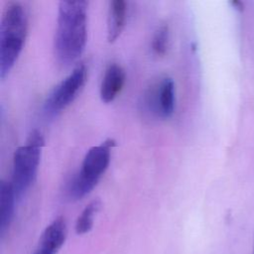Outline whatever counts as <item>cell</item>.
Masks as SVG:
<instances>
[{"label": "cell", "instance_id": "cell-1", "mask_svg": "<svg viewBox=\"0 0 254 254\" xmlns=\"http://www.w3.org/2000/svg\"><path fill=\"white\" fill-rule=\"evenodd\" d=\"M88 2L61 1L58 7L54 51L64 65L74 63L83 53L87 42Z\"/></svg>", "mask_w": 254, "mask_h": 254}, {"label": "cell", "instance_id": "cell-2", "mask_svg": "<svg viewBox=\"0 0 254 254\" xmlns=\"http://www.w3.org/2000/svg\"><path fill=\"white\" fill-rule=\"evenodd\" d=\"M28 15L19 2H9L0 26V77L3 79L17 63L27 38Z\"/></svg>", "mask_w": 254, "mask_h": 254}, {"label": "cell", "instance_id": "cell-3", "mask_svg": "<svg viewBox=\"0 0 254 254\" xmlns=\"http://www.w3.org/2000/svg\"><path fill=\"white\" fill-rule=\"evenodd\" d=\"M115 143L114 139L108 138L86 152L80 170L67 186L68 198L78 200L92 191L110 164L111 151Z\"/></svg>", "mask_w": 254, "mask_h": 254}, {"label": "cell", "instance_id": "cell-4", "mask_svg": "<svg viewBox=\"0 0 254 254\" xmlns=\"http://www.w3.org/2000/svg\"><path fill=\"white\" fill-rule=\"evenodd\" d=\"M44 144L42 133L39 130H33L26 142L14 152L10 184L17 199L27 192L37 178Z\"/></svg>", "mask_w": 254, "mask_h": 254}, {"label": "cell", "instance_id": "cell-5", "mask_svg": "<svg viewBox=\"0 0 254 254\" xmlns=\"http://www.w3.org/2000/svg\"><path fill=\"white\" fill-rule=\"evenodd\" d=\"M87 78V68L83 64L74 66L71 72L65 76L49 94L45 109L50 114H57L64 110L76 98L83 88Z\"/></svg>", "mask_w": 254, "mask_h": 254}, {"label": "cell", "instance_id": "cell-6", "mask_svg": "<svg viewBox=\"0 0 254 254\" xmlns=\"http://www.w3.org/2000/svg\"><path fill=\"white\" fill-rule=\"evenodd\" d=\"M146 106L156 116L168 119L176 109V85L171 77H164L148 91L145 98Z\"/></svg>", "mask_w": 254, "mask_h": 254}, {"label": "cell", "instance_id": "cell-7", "mask_svg": "<svg viewBox=\"0 0 254 254\" xmlns=\"http://www.w3.org/2000/svg\"><path fill=\"white\" fill-rule=\"evenodd\" d=\"M125 71L118 64H110L104 71L99 95L104 103H110L120 94L125 83Z\"/></svg>", "mask_w": 254, "mask_h": 254}, {"label": "cell", "instance_id": "cell-8", "mask_svg": "<svg viewBox=\"0 0 254 254\" xmlns=\"http://www.w3.org/2000/svg\"><path fill=\"white\" fill-rule=\"evenodd\" d=\"M128 5L124 0L109 2L107 14V41L114 43L122 34L127 19Z\"/></svg>", "mask_w": 254, "mask_h": 254}, {"label": "cell", "instance_id": "cell-9", "mask_svg": "<svg viewBox=\"0 0 254 254\" xmlns=\"http://www.w3.org/2000/svg\"><path fill=\"white\" fill-rule=\"evenodd\" d=\"M16 200L17 198L10 182L2 181L0 188V233L2 236L12 223Z\"/></svg>", "mask_w": 254, "mask_h": 254}, {"label": "cell", "instance_id": "cell-10", "mask_svg": "<svg viewBox=\"0 0 254 254\" xmlns=\"http://www.w3.org/2000/svg\"><path fill=\"white\" fill-rule=\"evenodd\" d=\"M101 203L98 199H94L90 201L78 215L75 221V232L76 234L82 235L89 232L94 223V217L99 211Z\"/></svg>", "mask_w": 254, "mask_h": 254}, {"label": "cell", "instance_id": "cell-11", "mask_svg": "<svg viewBox=\"0 0 254 254\" xmlns=\"http://www.w3.org/2000/svg\"><path fill=\"white\" fill-rule=\"evenodd\" d=\"M169 39H170V32L168 25L160 26L154 34L152 39L151 48L155 55L157 56H165L168 48H169Z\"/></svg>", "mask_w": 254, "mask_h": 254}, {"label": "cell", "instance_id": "cell-12", "mask_svg": "<svg viewBox=\"0 0 254 254\" xmlns=\"http://www.w3.org/2000/svg\"><path fill=\"white\" fill-rule=\"evenodd\" d=\"M57 253H58V251L55 250L54 248L49 247L44 244H40V243H39L37 250L34 252V254H57Z\"/></svg>", "mask_w": 254, "mask_h": 254}, {"label": "cell", "instance_id": "cell-13", "mask_svg": "<svg viewBox=\"0 0 254 254\" xmlns=\"http://www.w3.org/2000/svg\"><path fill=\"white\" fill-rule=\"evenodd\" d=\"M252 254H254V243H253V249H252Z\"/></svg>", "mask_w": 254, "mask_h": 254}]
</instances>
